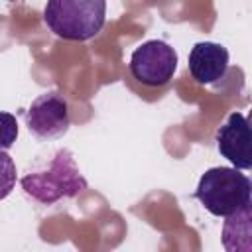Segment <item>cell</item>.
Returning <instances> with one entry per match:
<instances>
[{"mask_svg": "<svg viewBox=\"0 0 252 252\" xmlns=\"http://www.w3.org/2000/svg\"><path fill=\"white\" fill-rule=\"evenodd\" d=\"M106 0H47L43 8L45 26L61 39L87 41L104 26Z\"/></svg>", "mask_w": 252, "mask_h": 252, "instance_id": "obj_1", "label": "cell"}, {"mask_svg": "<svg viewBox=\"0 0 252 252\" xmlns=\"http://www.w3.org/2000/svg\"><path fill=\"white\" fill-rule=\"evenodd\" d=\"M252 183L236 167L207 169L195 189V199L215 217H230L250 207Z\"/></svg>", "mask_w": 252, "mask_h": 252, "instance_id": "obj_2", "label": "cell"}, {"mask_svg": "<svg viewBox=\"0 0 252 252\" xmlns=\"http://www.w3.org/2000/svg\"><path fill=\"white\" fill-rule=\"evenodd\" d=\"M24 191L43 205H53L59 199H71L87 189V179L81 175L75 158L69 150H59L51 165L43 171L22 177Z\"/></svg>", "mask_w": 252, "mask_h": 252, "instance_id": "obj_3", "label": "cell"}, {"mask_svg": "<svg viewBox=\"0 0 252 252\" xmlns=\"http://www.w3.org/2000/svg\"><path fill=\"white\" fill-rule=\"evenodd\" d=\"M128 67L138 83L146 87H163L177 71V53L169 43L150 39L134 49Z\"/></svg>", "mask_w": 252, "mask_h": 252, "instance_id": "obj_4", "label": "cell"}, {"mask_svg": "<svg viewBox=\"0 0 252 252\" xmlns=\"http://www.w3.org/2000/svg\"><path fill=\"white\" fill-rule=\"evenodd\" d=\"M69 104L55 91L39 94L26 110V126L39 140L61 138L69 130Z\"/></svg>", "mask_w": 252, "mask_h": 252, "instance_id": "obj_5", "label": "cell"}, {"mask_svg": "<svg viewBox=\"0 0 252 252\" xmlns=\"http://www.w3.org/2000/svg\"><path fill=\"white\" fill-rule=\"evenodd\" d=\"M217 148L236 169L252 167L250 152V122L242 112H230L226 122L217 130Z\"/></svg>", "mask_w": 252, "mask_h": 252, "instance_id": "obj_6", "label": "cell"}, {"mask_svg": "<svg viewBox=\"0 0 252 252\" xmlns=\"http://www.w3.org/2000/svg\"><path fill=\"white\" fill-rule=\"evenodd\" d=\"M189 73L199 85H213L224 79L228 69V49L215 41H199L189 53Z\"/></svg>", "mask_w": 252, "mask_h": 252, "instance_id": "obj_7", "label": "cell"}, {"mask_svg": "<svg viewBox=\"0 0 252 252\" xmlns=\"http://www.w3.org/2000/svg\"><path fill=\"white\" fill-rule=\"evenodd\" d=\"M16 187V163L6 150H0V201Z\"/></svg>", "mask_w": 252, "mask_h": 252, "instance_id": "obj_8", "label": "cell"}, {"mask_svg": "<svg viewBox=\"0 0 252 252\" xmlns=\"http://www.w3.org/2000/svg\"><path fill=\"white\" fill-rule=\"evenodd\" d=\"M18 140V120L12 112L0 110V150H10Z\"/></svg>", "mask_w": 252, "mask_h": 252, "instance_id": "obj_9", "label": "cell"}]
</instances>
